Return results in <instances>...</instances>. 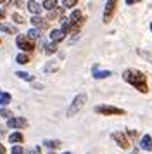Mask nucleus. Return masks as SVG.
<instances>
[{"mask_svg":"<svg viewBox=\"0 0 152 154\" xmlns=\"http://www.w3.org/2000/svg\"><path fill=\"white\" fill-rule=\"evenodd\" d=\"M123 80L126 82V83H130L131 87H135V88H137L138 92H142V94H147V92H149L147 76H145L142 71L128 68V69L123 71Z\"/></svg>","mask_w":152,"mask_h":154,"instance_id":"f257e3e1","label":"nucleus"},{"mask_svg":"<svg viewBox=\"0 0 152 154\" xmlns=\"http://www.w3.org/2000/svg\"><path fill=\"white\" fill-rule=\"evenodd\" d=\"M87 99H88V97H87V94H78V95L73 99V102H71V106L68 107V112H66V114H68V118L74 116L76 112H78L83 106L87 104Z\"/></svg>","mask_w":152,"mask_h":154,"instance_id":"f03ea898","label":"nucleus"},{"mask_svg":"<svg viewBox=\"0 0 152 154\" xmlns=\"http://www.w3.org/2000/svg\"><path fill=\"white\" fill-rule=\"evenodd\" d=\"M68 21L71 24V33H78L80 28L83 26V23H85V17H83V14L80 11H73V14H71V17Z\"/></svg>","mask_w":152,"mask_h":154,"instance_id":"7ed1b4c3","label":"nucleus"},{"mask_svg":"<svg viewBox=\"0 0 152 154\" xmlns=\"http://www.w3.org/2000/svg\"><path fill=\"white\" fill-rule=\"evenodd\" d=\"M95 112L104 114V116H111V114H124V109H119V107L107 106V104H100L95 107Z\"/></svg>","mask_w":152,"mask_h":154,"instance_id":"20e7f679","label":"nucleus"},{"mask_svg":"<svg viewBox=\"0 0 152 154\" xmlns=\"http://www.w3.org/2000/svg\"><path fill=\"white\" fill-rule=\"evenodd\" d=\"M16 43H17V47H19V49H23L24 52H33V49H35L33 40H29L26 35H17Z\"/></svg>","mask_w":152,"mask_h":154,"instance_id":"39448f33","label":"nucleus"},{"mask_svg":"<svg viewBox=\"0 0 152 154\" xmlns=\"http://www.w3.org/2000/svg\"><path fill=\"white\" fill-rule=\"evenodd\" d=\"M116 0H109L107 4H105V9H104V16H102V19L104 23L107 24V23L112 19V16H114V11H116Z\"/></svg>","mask_w":152,"mask_h":154,"instance_id":"423d86ee","label":"nucleus"},{"mask_svg":"<svg viewBox=\"0 0 152 154\" xmlns=\"http://www.w3.org/2000/svg\"><path fill=\"white\" fill-rule=\"evenodd\" d=\"M112 139L116 140V144L121 147V149H128V147H130V140H128V137H126L123 132H114L112 133Z\"/></svg>","mask_w":152,"mask_h":154,"instance_id":"0eeeda50","label":"nucleus"},{"mask_svg":"<svg viewBox=\"0 0 152 154\" xmlns=\"http://www.w3.org/2000/svg\"><path fill=\"white\" fill-rule=\"evenodd\" d=\"M7 126L9 128H24V126H28V119L26 118H11L9 121H7Z\"/></svg>","mask_w":152,"mask_h":154,"instance_id":"6e6552de","label":"nucleus"},{"mask_svg":"<svg viewBox=\"0 0 152 154\" xmlns=\"http://www.w3.org/2000/svg\"><path fill=\"white\" fill-rule=\"evenodd\" d=\"M31 24L35 26V29H45L48 26V23L45 21V19H41L40 16H35V17H31Z\"/></svg>","mask_w":152,"mask_h":154,"instance_id":"1a4fd4ad","label":"nucleus"},{"mask_svg":"<svg viewBox=\"0 0 152 154\" xmlns=\"http://www.w3.org/2000/svg\"><path fill=\"white\" fill-rule=\"evenodd\" d=\"M140 147H142L144 151H152V137L150 135H144V137H142Z\"/></svg>","mask_w":152,"mask_h":154,"instance_id":"9d476101","label":"nucleus"},{"mask_svg":"<svg viewBox=\"0 0 152 154\" xmlns=\"http://www.w3.org/2000/svg\"><path fill=\"white\" fill-rule=\"evenodd\" d=\"M28 11L31 12V14L38 16L41 12V5L38 4V2H35V0H31V2H28Z\"/></svg>","mask_w":152,"mask_h":154,"instance_id":"9b49d317","label":"nucleus"},{"mask_svg":"<svg viewBox=\"0 0 152 154\" xmlns=\"http://www.w3.org/2000/svg\"><path fill=\"white\" fill-rule=\"evenodd\" d=\"M64 33H62L61 29H52V33H50V38H52V42L54 43H59L61 40H64Z\"/></svg>","mask_w":152,"mask_h":154,"instance_id":"f8f14e48","label":"nucleus"},{"mask_svg":"<svg viewBox=\"0 0 152 154\" xmlns=\"http://www.w3.org/2000/svg\"><path fill=\"white\" fill-rule=\"evenodd\" d=\"M111 75H112L111 71H99V68H97V66H93V78H97V80L107 78V76H111Z\"/></svg>","mask_w":152,"mask_h":154,"instance_id":"ddd939ff","label":"nucleus"},{"mask_svg":"<svg viewBox=\"0 0 152 154\" xmlns=\"http://www.w3.org/2000/svg\"><path fill=\"white\" fill-rule=\"evenodd\" d=\"M0 31L9 33V35H16V28L11 26V24H5V23H0Z\"/></svg>","mask_w":152,"mask_h":154,"instance_id":"4468645a","label":"nucleus"},{"mask_svg":"<svg viewBox=\"0 0 152 154\" xmlns=\"http://www.w3.org/2000/svg\"><path fill=\"white\" fill-rule=\"evenodd\" d=\"M9 140L12 142V144H21L23 142V133L21 132H14L11 137H9Z\"/></svg>","mask_w":152,"mask_h":154,"instance_id":"2eb2a0df","label":"nucleus"},{"mask_svg":"<svg viewBox=\"0 0 152 154\" xmlns=\"http://www.w3.org/2000/svg\"><path fill=\"white\" fill-rule=\"evenodd\" d=\"M43 50H45V54H54L55 50H57V43H45L43 45Z\"/></svg>","mask_w":152,"mask_h":154,"instance_id":"dca6fc26","label":"nucleus"},{"mask_svg":"<svg viewBox=\"0 0 152 154\" xmlns=\"http://www.w3.org/2000/svg\"><path fill=\"white\" fill-rule=\"evenodd\" d=\"M43 146H47L48 149H57V147H61V140H45Z\"/></svg>","mask_w":152,"mask_h":154,"instance_id":"f3484780","label":"nucleus"},{"mask_svg":"<svg viewBox=\"0 0 152 154\" xmlns=\"http://www.w3.org/2000/svg\"><path fill=\"white\" fill-rule=\"evenodd\" d=\"M9 102H11V95H9V94H4V92H0V106L5 107Z\"/></svg>","mask_w":152,"mask_h":154,"instance_id":"a211bd4d","label":"nucleus"},{"mask_svg":"<svg viewBox=\"0 0 152 154\" xmlns=\"http://www.w3.org/2000/svg\"><path fill=\"white\" fill-rule=\"evenodd\" d=\"M55 5H57V2H55V0H45V2L41 4V9L52 11V9H55Z\"/></svg>","mask_w":152,"mask_h":154,"instance_id":"6ab92c4d","label":"nucleus"},{"mask_svg":"<svg viewBox=\"0 0 152 154\" xmlns=\"http://www.w3.org/2000/svg\"><path fill=\"white\" fill-rule=\"evenodd\" d=\"M16 76L21 78V80H26V82H33V76H31L29 73H24V71H17Z\"/></svg>","mask_w":152,"mask_h":154,"instance_id":"aec40b11","label":"nucleus"},{"mask_svg":"<svg viewBox=\"0 0 152 154\" xmlns=\"http://www.w3.org/2000/svg\"><path fill=\"white\" fill-rule=\"evenodd\" d=\"M137 52H138V56H140V57L147 59V61H149V63L152 64V54H150V52H147V50H142V49H138Z\"/></svg>","mask_w":152,"mask_h":154,"instance_id":"412c9836","label":"nucleus"},{"mask_svg":"<svg viewBox=\"0 0 152 154\" xmlns=\"http://www.w3.org/2000/svg\"><path fill=\"white\" fill-rule=\"evenodd\" d=\"M16 61H17L19 64H28L29 63V57H28V54H17Z\"/></svg>","mask_w":152,"mask_h":154,"instance_id":"4be33fe9","label":"nucleus"},{"mask_svg":"<svg viewBox=\"0 0 152 154\" xmlns=\"http://www.w3.org/2000/svg\"><path fill=\"white\" fill-rule=\"evenodd\" d=\"M26 36L29 38V40H33V38H38V36H40V31H38V29H35V28H31V29H29V31L26 33Z\"/></svg>","mask_w":152,"mask_h":154,"instance_id":"5701e85b","label":"nucleus"},{"mask_svg":"<svg viewBox=\"0 0 152 154\" xmlns=\"http://www.w3.org/2000/svg\"><path fill=\"white\" fill-rule=\"evenodd\" d=\"M61 31L64 33V35H66L68 31H71V24H69L68 19H64V21H62V28H61Z\"/></svg>","mask_w":152,"mask_h":154,"instance_id":"b1692460","label":"nucleus"},{"mask_svg":"<svg viewBox=\"0 0 152 154\" xmlns=\"http://www.w3.org/2000/svg\"><path fill=\"white\" fill-rule=\"evenodd\" d=\"M0 116H2V118H12V112L9 111V109H7V107H2V109H0Z\"/></svg>","mask_w":152,"mask_h":154,"instance_id":"393cba45","label":"nucleus"},{"mask_svg":"<svg viewBox=\"0 0 152 154\" xmlns=\"http://www.w3.org/2000/svg\"><path fill=\"white\" fill-rule=\"evenodd\" d=\"M12 19H14V23H17V24H23V23H24V17L21 14H17V12L12 16Z\"/></svg>","mask_w":152,"mask_h":154,"instance_id":"a878e982","label":"nucleus"},{"mask_svg":"<svg viewBox=\"0 0 152 154\" xmlns=\"http://www.w3.org/2000/svg\"><path fill=\"white\" fill-rule=\"evenodd\" d=\"M76 4H78L76 0H62V5L64 7H74Z\"/></svg>","mask_w":152,"mask_h":154,"instance_id":"bb28decb","label":"nucleus"},{"mask_svg":"<svg viewBox=\"0 0 152 154\" xmlns=\"http://www.w3.org/2000/svg\"><path fill=\"white\" fill-rule=\"evenodd\" d=\"M11 154H24V151H23V147L21 146H14L12 147V152Z\"/></svg>","mask_w":152,"mask_h":154,"instance_id":"cd10ccee","label":"nucleus"},{"mask_svg":"<svg viewBox=\"0 0 152 154\" xmlns=\"http://www.w3.org/2000/svg\"><path fill=\"white\" fill-rule=\"evenodd\" d=\"M57 69V64H48V66H45V68H43V71H45V73H50V71H55Z\"/></svg>","mask_w":152,"mask_h":154,"instance_id":"c85d7f7f","label":"nucleus"},{"mask_svg":"<svg viewBox=\"0 0 152 154\" xmlns=\"http://www.w3.org/2000/svg\"><path fill=\"white\" fill-rule=\"evenodd\" d=\"M40 152V149H38V147H36V149H29V151H28V154H38Z\"/></svg>","mask_w":152,"mask_h":154,"instance_id":"c756f323","label":"nucleus"},{"mask_svg":"<svg viewBox=\"0 0 152 154\" xmlns=\"http://www.w3.org/2000/svg\"><path fill=\"white\" fill-rule=\"evenodd\" d=\"M0 154H5V147L2 146V144H0Z\"/></svg>","mask_w":152,"mask_h":154,"instance_id":"7c9ffc66","label":"nucleus"},{"mask_svg":"<svg viewBox=\"0 0 152 154\" xmlns=\"http://www.w3.org/2000/svg\"><path fill=\"white\" fill-rule=\"evenodd\" d=\"M4 16H5V12H4V9H0V19H4Z\"/></svg>","mask_w":152,"mask_h":154,"instance_id":"2f4dec72","label":"nucleus"},{"mask_svg":"<svg viewBox=\"0 0 152 154\" xmlns=\"http://www.w3.org/2000/svg\"><path fill=\"white\" fill-rule=\"evenodd\" d=\"M150 31H152V23H150Z\"/></svg>","mask_w":152,"mask_h":154,"instance_id":"473e14b6","label":"nucleus"},{"mask_svg":"<svg viewBox=\"0 0 152 154\" xmlns=\"http://www.w3.org/2000/svg\"><path fill=\"white\" fill-rule=\"evenodd\" d=\"M62 154H71V152H62Z\"/></svg>","mask_w":152,"mask_h":154,"instance_id":"72a5a7b5","label":"nucleus"},{"mask_svg":"<svg viewBox=\"0 0 152 154\" xmlns=\"http://www.w3.org/2000/svg\"><path fill=\"white\" fill-rule=\"evenodd\" d=\"M0 43H2V40H0Z\"/></svg>","mask_w":152,"mask_h":154,"instance_id":"f704fd0d","label":"nucleus"}]
</instances>
